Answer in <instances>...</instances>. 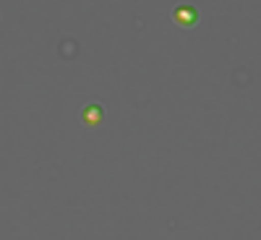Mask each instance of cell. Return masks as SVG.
Instances as JSON below:
<instances>
[{
    "label": "cell",
    "mask_w": 261,
    "mask_h": 240,
    "mask_svg": "<svg viewBox=\"0 0 261 240\" xmlns=\"http://www.w3.org/2000/svg\"><path fill=\"white\" fill-rule=\"evenodd\" d=\"M172 21L180 26H193V24H199V11L193 6H175L172 8Z\"/></svg>",
    "instance_id": "cell-1"
},
{
    "label": "cell",
    "mask_w": 261,
    "mask_h": 240,
    "mask_svg": "<svg viewBox=\"0 0 261 240\" xmlns=\"http://www.w3.org/2000/svg\"><path fill=\"white\" fill-rule=\"evenodd\" d=\"M102 118H105V113H102V107H99V104H86V107H84V113H81V123H84L86 128L99 125Z\"/></svg>",
    "instance_id": "cell-2"
}]
</instances>
